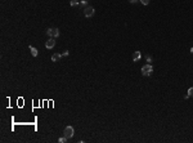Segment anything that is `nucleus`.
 Wrapping results in <instances>:
<instances>
[{
	"label": "nucleus",
	"mask_w": 193,
	"mask_h": 143,
	"mask_svg": "<svg viewBox=\"0 0 193 143\" xmlns=\"http://www.w3.org/2000/svg\"><path fill=\"white\" fill-rule=\"evenodd\" d=\"M152 72H153V67H152L151 63L144 65V66L142 67V75H143V76H151Z\"/></svg>",
	"instance_id": "nucleus-1"
},
{
	"label": "nucleus",
	"mask_w": 193,
	"mask_h": 143,
	"mask_svg": "<svg viewBox=\"0 0 193 143\" xmlns=\"http://www.w3.org/2000/svg\"><path fill=\"white\" fill-rule=\"evenodd\" d=\"M74 134H75V130H74V128H72V126H66V128H64V130H63V135L67 138V139L72 138V137H74Z\"/></svg>",
	"instance_id": "nucleus-2"
},
{
	"label": "nucleus",
	"mask_w": 193,
	"mask_h": 143,
	"mask_svg": "<svg viewBox=\"0 0 193 143\" xmlns=\"http://www.w3.org/2000/svg\"><path fill=\"white\" fill-rule=\"evenodd\" d=\"M59 30L58 29H48L46 30V35L48 36H50V38H58L59 36Z\"/></svg>",
	"instance_id": "nucleus-3"
},
{
	"label": "nucleus",
	"mask_w": 193,
	"mask_h": 143,
	"mask_svg": "<svg viewBox=\"0 0 193 143\" xmlns=\"http://www.w3.org/2000/svg\"><path fill=\"white\" fill-rule=\"evenodd\" d=\"M94 13H95V9H94L93 7H86V8L84 9V14H85V17H88V18L93 17Z\"/></svg>",
	"instance_id": "nucleus-4"
},
{
	"label": "nucleus",
	"mask_w": 193,
	"mask_h": 143,
	"mask_svg": "<svg viewBox=\"0 0 193 143\" xmlns=\"http://www.w3.org/2000/svg\"><path fill=\"white\" fill-rule=\"evenodd\" d=\"M54 45H55V40H54V38H49V40L45 43V48L52 49V48H54Z\"/></svg>",
	"instance_id": "nucleus-5"
},
{
	"label": "nucleus",
	"mask_w": 193,
	"mask_h": 143,
	"mask_svg": "<svg viewBox=\"0 0 193 143\" xmlns=\"http://www.w3.org/2000/svg\"><path fill=\"white\" fill-rule=\"evenodd\" d=\"M62 58V53H54V54L52 56V62H57L59 61Z\"/></svg>",
	"instance_id": "nucleus-6"
},
{
	"label": "nucleus",
	"mask_w": 193,
	"mask_h": 143,
	"mask_svg": "<svg viewBox=\"0 0 193 143\" xmlns=\"http://www.w3.org/2000/svg\"><path fill=\"white\" fill-rule=\"evenodd\" d=\"M140 58H142L140 52H138V50H137V52H134V56H133V61H134V62H138L139 59H140Z\"/></svg>",
	"instance_id": "nucleus-7"
},
{
	"label": "nucleus",
	"mask_w": 193,
	"mask_h": 143,
	"mask_svg": "<svg viewBox=\"0 0 193 143\" xmlns=\"http://www.w3.org/2000/svg\"><path fill=\"white\" fill-rule=\"evenodd\" d=\"M28 49H30L31 54H32L34 57H37V54H39V52H37V49H36V48H34L32 45H30V47H28Z\"/></svg>",
	"instance_id": "nucleus-8"
},
{
	"label": "nucleus",
	"mask_w": 193,
	"mask_h": 143,
	"mask_svg": "<svg viewBox=\"0 0 193 143\" xmlns=\"http://www.w3.org/2000/svg\"><path fill=\"white\" fill-rule=\"evenodd\" d=\"M80 4V0H70V5L71 7H76Z\"/></svg>",
	"instance_id": "nucleus-9"
},
{
	"label": "nucleus",
	"mask_w": 193,
	"mask_h": 143,
	"mask_svg": "<svg viewBox=\"0 0 193 143\" xmlns=\"http://www.w3.org/2000/svg\"><path fill=\"white\" fill-rule=\"evenodd\" d=\"M67 141H68V139H67V138H66L64 135H63V137H61L59 139H58V142H59V143H66Z\"/></svg>",
	"instance_id": "nucleus-10"
},
{
	"label": "nucleus",
	"mask_w": 193,
	"mask_h": 143,
	"mask_svg": "<svg viewBox=\"0 0 193 143\" xmlns=\"http://www.w3.org/2000/svg\"><path fill=\"white\" fill-rule=\"evenodd\" d=\"M80 4H81L83 7H85V8L88 7V1H86V0H81V1H80Z\"/></svg>",
	"instance_id": "nucleus-11"
},
{
	"label": "nucleus",
	"mask_w": 193,
	"mask_h": 143,
	"mask_svg": "<svg viewBox=\"0 0 193 143\" xmlns=\"http://www.w3.org/2000/svg\"><path fill=\"white\" fill-rule=\"evenodd\" d=\"M139 1H140L143 5H148V4H149V0H139Z\"/></svg>",
	"instance_id": "nucleus-12"
},
{
	"label": "nucleus",
	"mask_w": 193,
	"mask_h": 143,
	"mask_svg": "<svg viewBox=\"0 0 193 143\" xmlns=\"http://www.w3.org/2000/svg\"><path fill=\"white\" fill-rule=\"evenodd\" d=\"M188 95H189V97H193V88H189V89H188Z\"/></svg>",
	"instance_id": "nucleus-13"
},
{
	"label": "nucleus",
	"mask_w": 193,
	"mask_h": 143,
	"mask_svg": "<svg viewBox=\"0 0 193 143\" xmlns=\"http://www.w3.org/2000/svg\"><path fill=\"white\" fill-rule=\"evenodd\" d=\"M146 59H147L148 63H151V62H152V57H151V56H147V57H146Z\"/></svg>",
	"instance_id": "nucleus-14"
},
{
	"label": "nucleus",
	"mask_w": 193,
	"mask_h": 143,
	"mask_svg": "<svg viewBox=\"0 0 193 143\" xmlns=\"http://www.w3.org/2000/svg\"><path fill=\"white\" fill-rule=\"evenodd\" d=\"M68 53H70L68 50H64L63 53H62V57H66V56H68Z\"/></svg>",
	"instance_id": "nucleus-15"
},
{
	"label": "nucleus",
	"mask_w": 193,
	"mask_h": 143,
	"mask_svg": "<svg viewBox=\"0 0 193 143\" xmlns=\"http://www.w3.org/2000/svg\"><path fill=\"white\" fill-rule=\"evenodd\" d=\"M137 1H139V0H129V3H131V4H134V3H137Z\"/></svg>",
	"instance_id": "nucleus-16"
},
{
	"label": "nucleus",
	"mask_w": 193,
	"mask_h": 143,
	"mask_svg": "<svg viewBox=\"0 0 193 143\" xmlns=\"http://www.w3.org/2000/svg\"><path fill=\"white\" fill-rule=\"evenodd\" d=\"M191 53H193V47L191 48Z\"/></svg>",
	"instance_id": "nucleus-17"
}]
</instances>
